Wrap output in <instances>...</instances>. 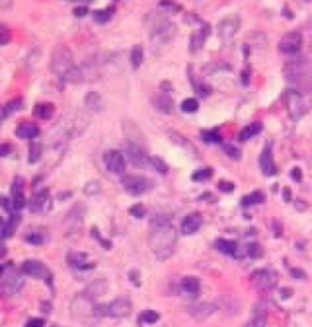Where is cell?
I'll list each match as a JSON object with an SVG mask.
<instances>
[{"label":"cell","instance_id":"cell-1","mask_svg":"<svg viewBox=\"0 0 312 327\" xmlns=\"http://www.w3.org/2000/svg\"><path fill=\"white\" fill-rule=\"evenodd\" d=\"M177 243V232L165 215H157L151 221L149 246L157 260L164 262L172 257Z\"/></svg>","mask_w":312,"mask_h":327},{"label":"cell","instance_id":"cell-2","mask_svg":"<svg viewBox=\"0 0 312 327\" xmlns=\"http://www.w3.org/2000/svg\"><path fill=\"white\" fill-rule=\"evenodd\" d=\"M72 66H74L72 51L65 45H58L54 48L50 55L49 67L51 72L60 79V82Z\"/></svg>","mask_w":312,"mask_h":327},{"label":"cell","instance_id":"cell-3","mask_svg":"<svg viewBox=\"0 0 312 327\" xmlns=\"http://www.w3.org/2000/svg\"><path fill=\"white\" fill-rule=\"evenodd\" d=\"M177 27L170 19H159L154 22L150 32V41L155 45H165L176 36Z\"/></svg>","mask_w":312,"mask_h":327},{"label":"cell","instance_id":"cell-4","mask_svg":"<svg viewBox=\"0 0 312 327\" xmlns=\"http://www.w3.org/2000/svg\"><path fill=\"white\" fill-rule=\"evenodd\" d=\"M121 185L126 193L132 197H140L154 187L153 180L143 175H126L121 180Z\"/></svg>","mask_w":312,"mask_h":327},{"label":"cell","instance_id":"cell-5","mask_svg":"<svg viewBox=\"0 0 312 327\" xmlns=\"http://www.w3.org/2000/svg\"><path fill=\"white\" fill-rule=\"evenodd\" d=\"M85 211H87V208L82 203H77L76 205H73L70 209V211L66 215L64 220L66 236H70V234L74 236V234L81 231L83 223H84Z\"/></svg>","mask_w":312,"mask_h":327},{"label":"cell","instance_id":"cell-6","mask_svg":"<svg viewBox=\"0 0 312 327\" xmlns=\"http://www.w3.org/2000/svg\"><path fill=\"white\" fill-rule=\"evenodd\" d=\"M22 271H24L25 275H27V276L36 278V280L45 281L48 285H51L53 274H51L50 269L48 268L44 263H42L41 260H26L25 263H22Z\"/></svg>","mask_w":312,"mask_h":327},{"label":"cell","instance_id":"cell-7","mask_svg":"<svg viewBox=\"0 0 312 327\" xmlns=\"http://www.w3.org/2000/svg\"><path fill=\"white\" fill-rule=\"evenodd\" d=\"M126 154H127L128 160H130L132 165L136 169L145 170L150 165V156L148 155L147 149H145V147H143V145L127 143Z\"/></svg>","mask_w":312,"mask_h":327},{"label":"cell","instance_id":"cell-8","mask_svg":"<svg viewBox=\"0 0 312 327\" xmlns=\"http://www.w3.org/2000/svg\"><path fill=\"white\" fill-rule=\"evenodd\" d=\"M251 281L257 289L270 291L278 283V275L273 270L261 269V270H256L251 275Z\"/></svg>","mask_w":312,"mask_h":327},{"label":"cell","instance_id":"cell-9","mask_svg":"<svg viewBox=\"0 0 312 327\" xmlns=\"http://www.w3.org/2000/svg\"><path fill=\"white\" fill-rule=\"evenodd\" d=\"M302 42H304V38L301 33L297 31H290L280 38L278 44L279 51L284 54H297L301 49Z\"/></svg>","mask_w":312,"mask_h":327},{"label":"cell","instance_id":"cell-10","mask_svg":"<svg viewBox=\"0 0 312 327\" xmlns=\"http://www.w3.org/2000/svg\"><path fill=\"white\" fill-rule=\"evenodd\" d=\"M104 165L109 172L114 175H122L126 170V160L124 154L117 149H110L104 154Z\"/></svg>","mask_w":312,"mask_h":327},{"label":"cell","instance_id":"cell-11","mask_svg":"<svg viewBox=\"0 0 312 327\" xmlns=\"http://www.w3.org/2000/svg\"><path fill=\"white\" fill-rule=\"evenodd\" d=\"M287 107L293 119H300L308 110V100L296 92H290L287 98Z\"/></svg>","mask_w":312,"mask_h":327},{"label":"cell","instance_id":"cell-12","mask_svg":"<svg viewBox=\"0 0 312 327\" xmlns=\"http://www.w3.org/2000/svg\"><path fill=\"white\" fill-rule=\"evenodd\" d=\"M132 310H133V304L126 297L116 298L109 305V315L115 317V319L130 316Z\"/></svg>","mask_w":312,"mask_h":327},{"label":"cell","instance_id":"cell-13","mask_svg":"<svg viewBox=\"0 0 312 327\" xmlns=\"http://www.w3.org/2000/svg\"><path fill=\"white\" fill-rule=\"evenodd\" d=\"M260 168H261L262 174L265 176H274L277 174L276 164L273 160V154H272V147L271 144H267L263 148L261 155L259 159Z\"/></svg>","mask_w":312,"mask_h":327},{"label":"cell","instance_id":"cell-14","mask_svg":"<svg viewBox=\"0 0 312 327\" xmlns=\"http://www.w3.org/2000/svg\"><path fill=\"white\" fill-rule=\"evenodd\" d=\"M87 253H82V252H70L66 257V262L72 268L78 269L81 271L91 270L95 268V264L88 262Z\"/></svg>","mask_w":312,"mask_h":327},{"label":"cell","instance_id":"cell-15","mask_svg":"<svg viewBox=\"0 0 312 327\" xmlns=\"http://www.w3.org/2000/svg\"><path fill=\"white\" fill-rule=\"evenodd\" d=\"M49 203V189L43 188L41 191L36 192L31 198L30 209L31 213L42 214L47 209V204Z\"/></svg>","mask_w":312,"mask_h":327},{"label":"cell","instance_id":"cell-16","mask_svg":"<svg viewBox=\"0 0 312 327\" xmlns=\"http://www.w3.org/2000/svg\"><path fill=\"white\" fill-rule=\"evenodd\" d=\"M15 134L20 139H34L41 134V128L37 123L24 121L16 127Z\"/></svg>","mask_w":312,"mask_h":327},{"label":"cell","instance_id":"cell-17","mask_svg":"<svg viewBox=\"0 0 312 327\" xmlns=\"http://www.w3.org/2000/svg\"><path fill=\"white\" fill-rule=\"evenodd\" d=\"M153 105L159 113L166 114V115L172 114L173 107H174L173 99L171 98L170 94L164 93V92L157 93L153 97Z\"/></svg>","mask_w":312,"mask_h":327},{"label":"cell","instance_id":"cell-18","mask_svg":"<svg viewBox=\"0 0 312 327\" xmlns=\"http://www.w3.org/2000/svg\"><path fill=\"white\" fill-rule=\"evenodd\" d=\"M202 225V216L199 213H191L184 217L181 223V231L184 234H193Z\"/></svg>","mask_w":312,"mask_h":327},{"label":"cell","instance_id":"cell-19","mask_svg":"<svg viewBox=\"0 0 312 327\" xmlns=\"http://www.w3.org/2000/svg\"><path fill=\"white\" fill-rule=\"evenodd\" d=\"M209 33H210V26L207 24H204L199 30L195 31L190 36V41H189V49L193 53L200 50L202 48V45L205 44L206 38H207Z\"/></svg>","mask_w":312,"mask_h":327},{"label":"cell","instance_id":"cell-20","mask_svg":"<svg viewBox=\"0 0 312 327\" xmlns=\"http://www.w3.org/2000/svg\"><path fill=\"white\" fill-rule=\"evenodd\" d=\"M124 131L125 137L128 140V143H133V144H139L145 147V139L143 137L142 131L139 130L138 126L134 125L133 121H127L124 123Z\"/></svg>","mask_w":312,"mask_h":327},{"label":"cell","instance_id":"cell-21","mask_svg":"<svg viewBox=\"0 0 312 327\" xmlns=\"http://www.w3.org/2000/svg\"><path fill=\"white\" fill-rule=\"evenodd\" d=\"M20 221H21V216H20V215H17L16 213L11 214L9 220L4 223V226H3V228L0 229V238H2V239H7V238L13 237L14 234H15L17 227H19Z\"/></svg>","mask_w":312,"mask_h":327},{"label":"cell","instance_id":"cell-22","mask_svg":"<svg viewBox=\"0 0 312 327\" xmlns=\"http://www.w3.org/2000/svg\"><path fill=\"white\" fill-rule=\"evenodd\" d=\"M56 107L54 103L45 102V103H38L34 105L33 108V115L37 116L41 120H50L53 117L54 113H55Z\"/></svg>","mask_w":312,"mask_h":327},{"label":"cell","instance_id":"cell-23","mask_svg":"<svg viewBox=\"0 0 312 327\" xmlns=\"http://www.w3.org/2000/svg\"><path fill=\"white\" fill-rule=\"evenodd\" d=\"M108 291V283L105 280H96L93 283L85 288L84 295L88 299H93V298L100 297V295L105 294Z\"/></svg>","mask_w":312,"mask_h":327},{"label":"cell","instance_id":"cell-24","mask_svg":"<svg viewBox=\"0 0 312 327\" xmlns=\"http://www.w3.org/2000/svg\"><path fill=\"white\" fill-rule=\"evenodd\" d=\"M116 7L114 4L109 5L107 9H99V10L93 11V20L95 24L105 25L113 19L114 13H115Z\"/></svg>","mask_w":312,"mask_h":327},{"label":"cell","instance_id":"cell-25","mask_svg":"<svg viewBox=\"0 0 312 327\" xmlns=\"http://www.w3.org/2000/svg\"><path fill=\"white\" fill-rule=\"evenodd\" d=\"M24 286H25V281L16 274H11L10 276H8L7 281H5V283L3 285L5 291H8L10 294L19 293Z\"/></svg>","mask_w":312,"mask_h":327},{"label":"cell","instance_id":"cell-26","mask_svg":"<svg viewBox=\"0 0 312 327\" xmlns=\"http://www.w3.org/2000/svg\"><path fill=\"white\" fill-rule=\"evenodd\" d=\"M84 105L94 113H99L102 109V98L98 92H88L84 97Z\"/></svg>","mask_w":312,"mask_h":327},{"label":"cell","instance_id":"cell-27","mask_svg":"<svg viewBox=\"0 0 312 327\" xmlns=\"http://www.w3.org/2000/svg\"><path fill=\"white\" fill-rule=\"evenodd\" d=\"M239 27V21L236 22V19L231 17V19H226L225 21L220 25V34L222 38L228 39L237 32Z\"/></svg>","mask_w":312,"mask_h":327},{"label":"cell","instance_id":"cell-28","mask_svg":"<svg viewBox=\"0 0 312 327\" xmlns=\"http://www.w3.org/2000/svg\"><path fill=\"white\" fill-rule=\"evenodd\" d=\"M262 131V123L261 122H253L250 125H248L247 127H244L242 132L239 133V140L240 142H247V140L251 139L253 137L260 134V132Z\"/></svg>","mask_w":312,"mask_h":327},{"label":"cell","instance_id":"cell-29","mask_svg":"<svg viewBox=\"0 0 312 327\" xmlns=\"http://www.w3.org/2000/svg\"><path fill=\"white\" fill-rule=\"evenodd\" d=\"M43 151H44V148H43V144L41 142H32L30 143V148H28V162L31 165L33 164H37L39 160L42 159Z\"/></svg>","mask_w":312,"mask_h":327},{"label":"cell","instance_id":"cell-30","mask_svg":"<svg viewBox=\"0 0 312 327\" xmlns=\"http://www.w3.org/2000/svg\"><path fill=\"white\" fill-rule=\"evenodd\" d=\"M216 310V306L213 305L210 303H201L197 305L193 306L191 309V314L194 317H199V319H206L207 316H210L213 312Z\"/></svg>","mask_w":312,"mask_h":327},{"label":"cell","instance_id":"cell-31","mask_svg":"<svg viewBox=\"0 0 312 327\" xmlns=\"http://www.w3.org/2000/svg\"><path fill=\"white\" fill-rule=\"evenodd\" d=\"M189 78H190V82L191 85H193L194 91H195L200 97H206L211 93L210 86L206 85V83L204 81H201L200 78H197L193 72H189Z\"/></svg>","mask_w":312,"mask_h":327},{"label":"cell","instance_id":"cell-32","mask_svg":"<svg viewBox=\"0 0 312 327\" xmlns=\"http://www.w3.org/2000/svg\"><path fill=\"white\" fill-rule=\"evenodd\" d=\"M130 60H131L132 67H133L134 70H138L143 64V60H144V50H143L142 45L136 44L133 48H132L130 54Z\"/></svg>","mask_w":312,"mask_h":327},{"label":"cell","instance_id":"cell-33","mask_svg":"<svg viewBox=\"0 0 312 327\" xmlns=\"http://www.w3.org/2000/svg\"><path fill=\"white\" fill-rule=\"evenodd\" d=\"M22 107H24V99L22 98H14L9 100L7 105H5L4 109H3L2 117L3 119H7V117L11 116V115L16 113V111L21 110Z\"/></svg>","mask_w":312,"mask_h":327},{"label":"cell","instance_id":"cell-34","mask_svg":"<svg viewBox=\"0 0 312 327\" xmlns=\"http://www.w3.org/2000/svg\"><path fill=\"white\" fill-rule=\"evenodd\" d=\"M182 288L189 294H196L200 291V281L195 276H185L182 280Z\"/></svg>","mask_w":312,"mask_h":327},{"label":"cell","instance_id":"cell-35","mask_svg":"<svg viewBox=\"0 0 312 327\" xmlns=\"http://www.w3.org/2000/svg\"><path fill=\"white\" fill-rule=\"evenodd\" d=\"M266 196L265 193H262L261 191H255L253 193L248 194L242 199V205L243 206H251L256 204H261V203L265 202Z\"/></svg>","mask_w":312,"mask_h":327},{"label":"cell","instance_id":"cell-36","mask_svg":"<svg viewBox=\"0 0 312 327\" xmlns=\"http://www.w3.org/2000/svg\"><path fill=\"white\" fill-rule=\"evenodd\" d=\"M216 247L222 254L225 255H234L237 252V243L230 239H219L216 242Z\"/></svg>","mask_w":312,"mask_h":327},{"label":"cell","instance_id":"cell-37","mask_svg":"<svg viewBox=\"0 0 312 327\" xmlns=\"http://www.w3.org/2000/svg\"><path fill=\"white\" fill-rule=\"evenodd\" d=\"M170 138L172 139V142L174 143V144L179 145V147L187 149V150L193 151V153H194V151H196V148L194 147V145L191 144V143L189 142V140L187 138H184V137H183L182 134L177 133L176 131H171Z\"/></svg>","mask_w":312,"mask_h":327},{"label":"cell","instance_id":"cell-38","mask_svg":"<svg viewBox=\"0 0 312 327\" xmlns=\"http://www.w3.org/2000/svg\"><path fill=\"white\" fill-rule=\"evenodd\" d=\"M150 165H153V168L161 175H166L168 172V170H170L167 162H166L165 160L159 155L150 156Z\"/></svg>","mask_w":312,"mask_h":327},{"label":"cell","instance_id":"cell-39","mask_svg":"<svg viewBox=\"0 0 312 327\" xmlns=\"http://www.w3.org/2000/svg\"><path fill=\"white\" fill-rule=\"evenodd\" d=\"M100 192H101V185H100V182H98V181H89L83 187V193L87 197L98 196Z\"/></svg>","mask_w":312,"mask_h":327},{"label":"cell","instance_id":"cell-40","mask_svg":"<svg viewBox=\"0 0 312 327\" xmlns=\"http://www.w3.org/2000/svg\"><path fill=\"white\" fill-rule=\"evenodd\" d=\"M90 234L91 237L94 238V239L96 240V242L99 243L100 247H102V248L105 249V251H110L111 248H113V242L111 240L107 239V238L101 237V234H100V231L98 229V227H91V231H90Z\"/></svg>","mask_w":312,"mask_h":327},{"label":"cell","instance_id":"cell-41","mask_svg":"<svg viewBox=\"0 0 312 327\" xmlns=\"http://www.w3.org/2000/svg\"><path fill=\"white\" fill-rule=\"evenodd\" d=\"M181 110L183 113L193 114L199 110V102L195 98H187L182 102Z\"/></svg>","mask_w":312,"mask_h":327},{"label":"cell","instance_id":"cell-42","mask_svg":"<svg viewBox=\"0 0 312 327\" xmlns=\"http://www.w3.org/2000/svg\"><path fill=\"white\" fill-rule=\"evenodd\" d=\"M160 320V314L155 310H144L140 312V321L153 325Z\"/></svg>","mask_w":312,"mask_h":327},{"label":"cell","instance_id":"cell-43","mask_svg":"<svg viewBox=\"0 0 312 327\" xmlns=\"http://www.w3.org/2000/svg\"><path fill=\"white\" fill-rule=\"evenodd\" d=\"M201 138L206 143H219L221 142V136H220L217 130H209L201 131Z\"/></svg>","mask_w":312,"mask_h":327},{"label":"cell","instance_id":"cell-44","mask_svg":"<svg viewBox=\"0 0 312 327\" xmlns=\"http://www.w3.org/2000/svg\"><path fill=\"white\" fill-rule=\"evenodd\" d=\"M213 176V170L211 169H201V170H196L191 175V180L194 182H204Z\"/></svg>","mask_w":312,"mask_h":327},{"label":"cell","instance_id":"cell-45","mask_svg":"<svg viewBox=\"0 0 312 327\" xmlns=\"http://www.w3.org/2000/svg\"><path fill=\"white\" fill-rule=\"evenodd\" d=\"M26 204H27V199H26L24 193H17L14 196L13 202H11V205H13V210L17 213V211L22 210L25 208Z\"/></svg>","mask_w":312,"mask_h":327},{"label":"cell","instance_id":"cell-46","mask_svg":"<svg viewBox=\"0 0 312 327\" xmlns=\"http://www.w3.org/2000/svg\"><path fill=\"white\" fill-rule=\"evenodd\" d=\"M13 39V34H11L10 28L5 24L0 22V45H7Z\"/></svg>","mask_w":312,"mask_h":327},{"label":"cell","instance_id":"cell-47","mask_svg":"<svg viewBox=\"0 0 312 327\" xmlns=\"http://www.w3.org/2000/svg\"><path fill=\"white\" fill-rule=\"evenodd\" d=\"M128 213H130V215H132L133 217H136V219L140 220L145 216L147 210H145V206L143 205L142 203H137V204L131 206L130 210H128Z\"/></svg>","mask_w":312,"mask_h":327},{"label":"cell","instance_id":"cell-48","mask_svg":"<svg viewBox=\"0 0 312 327\" xmlns=\"http://www.w3.org/2000/svg\"><path fill=\"white\" fill-rule=\"evenodd\" d=\"M25 239L26 242L32 246H42L44 243V237H43V234L38 233V232H31V233H28L26 236Z\"/></svg>","mask_w":312,"mask_h":327},{"label":"cell","instance_id":"cell-49","mask_svg":"<svg viewBox=\"0 0 312 327\" xmlns=\"http://www.w3.org/2000/svg\"><path fill=\"white\" fill-rule=\"evenodd\" d=\"M24 188H25V179L21 176H16L14 179L13 186H11V193L13 196H15L17 193H24Z\"/></svg>","mask_w":312,"mask_h":327},{"label":"cell","instance_id":"cell-50","mask_svg":"<svg viewBox=\"0 0 312 327\" xmlns=\"http://www.w3.org/2000/svg\"><path fill=\"white\" fill-rule=\"evenodd\" d=\"M242 327H266V317L265 315H256L251 320H249L245 325Z\"/></svg>","mask_w":312,"mask_h":327},{"label":"cell","instance_id":"cell-51","mask_svg":"<svg viewBox=\"0 0 312 327\" xmlns=\"http://www.w3.org/2000/svg\"><path fill=\"white\" fill-rule=\"evenodd\" d=\"M248 253L253 259H259L263 254L262 247L260 246L259 243H251V244H249L248 247Z\"/></svg>","mask_w":312,"mask_h":327},{"label":"cell","instance_id":"cell-52","mask_svg":"<svg viewBox=\"0 0 312 327\" xmlns=\"http://www.w3.org/2000/svg\"><path fill=\"white\" fill-rule=\"evenodd\" d=\"M223 150H225V153L227 154V155L230 157H232V159H234V160L240 159L239 149L237 147H234V145L225 144V145H223Z\"/></svg>","mask_w":312,"mask_h":327},{"label":"cell","instance_id":"cell-53","mask_svg":"<svg viewBox=\"0 0 312 327\" xmlns=\"http://www.w3.org/2000/svg\"><path fill=\"white\" fill-rule=\"evenodd\" d=\"M89 13V8L87 5H77L76 8L72 10V14L76 17H84Z\"/></svg>","mask_w":312,"mask_h":327},{"label":"cell","instance_id":"cell-54","mask_svg":"<svg viewBox=\"0 0 312 327\" xmlns=\"http://www.w3.org/2000/svg\"><path fill=\"white\" fill-rule=\"evenodd\" d=\"M14 151V145L11 143H3L0 144V157H5L8 155H10L11 153Z\"/></svg>","mask_w":312,"mask_h":327},{"label":"cell","instance_id":"cell-55","mask_svg":"<svg viewBox=\"0 0 312 327\" xmlns=\"http://www.w3.org/2000/svg\"><path fill=\"white\" fill-rule=\"evenodd\" d=\"M45 320L42 319V317H33V319H30L27 321L25 327H44Z\"/></svg>","mask_w":312,"mask_h":327},{"label":"cell","instance_id":"cell-56","mask_svg":"<svg viewBox=\"0 0 312 327\" xmlns=\"http://www.w3.org/2000/svg\"><path fill=\"white\" fill-rule=\"evenodd\" d=\"M128 276H130V281L132 283H134V285H136L137 287L140 286V280H139L140 274H139L138 270L133 269V270L130 271V275H128Z\"/></svg>","mask_w":312,"mask_h":327},{"label":"cell","instance_id":"cell-57","mask_svg":"<svg viewBox=\"0 0 312 327\" xmlns=\"http://www.w3.org/2000/svg\"><path fill=\"white\" fill-rule=\"evenodd\" d=\"M234 188H236V186L233 183L228 182V181H221L219 183V189L222 192H232Z\"/></svg>","mask_w":312,"mask_h":327},{"label":"cell","instance_id":"cell-58","mask_svg":"<svg viewBox=\"0 0 312 327\" xmlns=\"http://www.w3.org/2000/svg\"><path fill=\"white\" fill-rule=\"evenodd\" d=\"M160 90H161V92H164V93H170V92L173 90L172 83L170 81L160 82Z\"/></svg>","mask_w":312,"mask_h":327},{"label":"cell","instance_id":"cell-59","mask_svg":"<svg viewBox=\"0 0 312 327\" xmlns=\"http://www.w3.org/2000/svg\"><path fill=\"white\" fill-rule=\"evenodd\" d=\"M0 206H2L3 209H5L7 211H9V213H10V208H13V205L10 204L8 198L5 197H0Z\"/></svg>","mask_w":312,"mask_h":327},{"label":"cell","instance_id":"cell-60","mask_svg":"<svg viewBox=\"0 0 312 327\" xmlns=\"http://www.w3.org/2000/svg\"><path fill=\"white\" fill-rule=\"evenodd\" d=\"M291 177H293L296 182H300L302 179V174H301V171H300V169H297V168L293 169V170H291Z\"/></svg>","mask_w":312,"mask_h":327},{"label":"cell","instance_id":"cell-61","mask_svg":"<svg viewBox=\"0 0 312 327\" xmlns=\"http://www.w3.org/2000/svg\"><path fill=\"white\" fill-rule=\"evenodd\" d=\"M71 196H72V193H71V192H60V193L58 194V198L60 200H65V199H67V198H70Z\"/></svg>","mask_w":312,"mask_h":327},{"label":"cell","instance_id":"cell-62","mask_svg":"<svg viewBox=\"0 0 312 327\" xmlns=\"http://www.w3.org/2000/svg\"><path fill=\"white\" fill-rule=\"evenodd\" d=\"M4 266H2V265H0V278H2L3 277V275H4Z\"/></svg>","mask_w":312,"mask_h":327},{"label":"cell","instance_id":"cell-63","mask_svg":"<svg viewBox=\"0 0 312 327\" xmlns=\"http://www.w3.org/2000/svg\"><path fill=\"white\" fill-rule=\"evenodd\" d=\"M4 220H3V217L2 216H0V229H2L3 228V226H4Z\"/></svg>","mask_w":312,"mask_h":327}]
</instances>
